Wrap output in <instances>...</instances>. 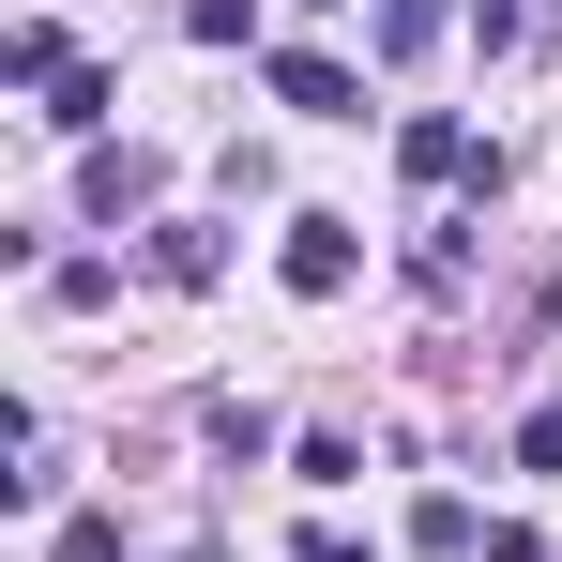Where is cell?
I'll return each instance as SVG.
<instances>
[{
  "label": "cell",
  "mask_w": 562,
  "mask_h": 562,
  "mask_svg": "<svg viewBox=\"0 0 562 562\" xmlns=\"http://www.w3.org/2000/svg\"><path fill=\"white\" fill-rule=\"evenodd\" d=\"M274 106H304V122H366V77L319 61V46H289V61H274Z\"/></svg>",
  "instance_id": "obj_1"
},
{
  "label": "cell",
  "mask_w": 562,
  "mask_h": 562,
  "mask_svg": "<svg viewBox=\"0 0 562 562\" xmlns=\"http://www.w3.org/2000/svg\"><path fill=\"white\" fill-rule=\"evenodd\" d=\"M183 31H198V46H244V31H259V0H183Z\"/></svg>",
  "instance_id": "obj_9"
},
{
  "label": "cell",
  "mask_w": 562,
  "mask_h": 562,
  "mask_svg": "<svg viewBox=\"0 0 562 562\" xmlns=\"http://www.w3.org/2000/svg\"><path fill=\"white\" fill-rule=\"evenodd\" d=\"M395 168H411V183H457L471 137H457V122H411V137H395Z\"/></svg>",
  "instance_id": "obj_7"
},
{
  "label": "cell",
  "mask_w": 562,
  "mask_h": 562,
  "mask_svg": "<svg viewBox=\"0 0 562 562\" xmlns=\"http://www.w3.org/2000/svg\"><path fill=\"white\" fill-rule=\"evenodd\" d=\"M380 46H395V61H426V46H441V0H380Z\"/></svg>",
  "instance_id": "obj_8"
},
{
  "label": "cell",
  "mask_w": 562,
  "mask_h": 562,
  "mask_svg": "<svg viewBox=\"0 0 562 562\" xmlns=\"http://www.w3.org/2000/svg\"><path fill=\"white\" fill-rule=\"evenodd\" d=\"M106 106H122L106 61H61V77H46V122H61V137H106Z\"/></svg>",
  "instance_id": "obj_4"
},
{
  "label": "cell",
  "mask_w": 562,
  "mask_h": 562,
  "mask_svg": "<svg viewBox=\"0 0 562 562\" xmlns=\"http://www.w3.org/2000/svg\"><path fill=\"white\" fill-rule=\"evenodd\" d=\"M153 183H168L153 153H92V168H77V213H92V228H122V213H137Z\"/></svg>",
  "instance_id": "obj_3"
},
{
  "label": "cell",
  "mask_w": 562,
  "mask_h": 562,
  "mask_svg": "<svg viewBox=\"0 0 562 562\" xmlns=\"http://www.w3.org/2000/svg\"><path fill=\"white\" fill-rule=\"evenodd\" d=\"M411 548H426V562H457V548H486V532H471V502H457V486H426V502H411Z\"/></svg>",
  "instance_id": "obj_5"
},
{
  "label": "cell",
  "mask_w": 562,
  "mask_h": 562,
  "mask_svg": "<svg viewBox=\"0 0 562 562\" xmlns=\"http://www.w3.org/2000/svg\"><path fill=\"white\" fill-rule=\"evenodd\" d=\"M289 289H304V304L350 289V213H289Z\"/></svg>",
  "instance_id": "obj_2"
},
{
  "label": "cell",
  "mask_w": 562,
  "mask_h": 562,
  "mask_svg": "<svg viewBox=\"0 0 562 562\" xmlns=\"http://www.w3.org/2000/svg\"><path fill=\"white\" fill-rule=\"evenodd\" d=\"M153 274H168V289H213V274H228V244H213V228H153Z\"/></svg>",
  "instance_id": "obj_6"
},
{
  "label": "cell",
  "mask_w": 562,
  "mask_h": 562,
  "mask_svg": "<svg viewBox=\"0 0 562 562\" xmlns=\"http://www.w3.org/2000/svg\"><path fill=\"white\" fill-rule=\"evenodd\" d=\"M304 562H380V548H350V532H304Z\"/></svg>",
  "instance_id": "obj_10"
}]
</instances>
